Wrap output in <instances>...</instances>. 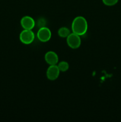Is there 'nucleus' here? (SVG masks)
Returning a JSON list of instances; mask_svg holds the SVG:
<instances>
[{"instance_id":"3","label":"nucleus","mask_w":121,"mask_h":122,"mask_svg":"<svg viewBox=\"0 0 121 122\" xmlns=\"http://www.w3.org/2000/svg\"><path fill=\"white\" fill-rule=\"evenodd\" d=\"M34 39V34L32 30L24 29L20 33V40L24 44H30Z\"/></svg>"},{"instance_id":"6","label":"nucleus","mask_w":121,"mask_h":122,"mask_svg":"<svg viewBox=\"0 0 121 122\" xmlns=\"http://www.w3.org/2000/svg\"><path fill=\"white\" fill-rule=\"evenodd\" d=\"M21 25L24 29L32 30L35 26V21L34 19L30 16L23 17L21 19Z\"/></svg>"},{"instance_id":"5","label":"nucleus","mask_w":121,"mask_h":122,"mask_svg":"<svg viewBox=\"0 0 121 122\" xmlns=\"http://www.w3.org/2000/svg\"><path fill=\"white\" fill-rule=\"evenodd\" d=\"M59 70L58 66L50 65L46 71V76L50 81H55L58 77L59 75Z\"/></svg>"},{"instance_id":"8","label":"nucleus","mask_w":121,"mask_h":122,"mask_svg":"<svg viewBox=\"0 0 121 122\" xmlns=\"http://www.w3.org/2000/svg\"><path fill=\"white\" fill-rule=\"evenodd\" d=\"M58 35L61 38H66L70 34V31L68 27H62L58 30Z\"/></svg>"},{"instance_id":"10","label":"nucleus","mask_w":121,"mask_h":122,"mask_svg":"<svg viewBox=\"0 0 121 122\" xmlns=\"http://www.w3.org/2000/svg\"><path fill=\"white\" fill-rule=\"evenodd\" d=\"M119 0H102L103 4L106 5L112 6L117 3Z\"/></svg>"},{"instance_id":"4","label":"nucleus","mask_w":121,"mask_h":122,"mask_svg":"<svg viewBox=\"0 0 121 122\" xmlns=\"http://www.w3.org/2000/svg\"><path fill=\"white\" fill-rule=\"evenodd\" d=\"M52 36L51 30L49 28L46 27H42L38 30L37 33V36L40 41L45 42L50 40Z\"/></svg>"},{"instance_id":"7","label":"nucleus","mask_w":121,"mask_h":122,"mask_svg":"<svg viewBox=\"0 0 121 122\" xmlns=\"http://www.w3.org/2000/svg\"><path fill=\"white\" fill-rule=\"evenodd\" d=\"M45 60L49 65H55L58 62V56L56 52L50 51L45 54Z\"/></svg>"},{"instance_id":"1","label":"nucleus","mask_w":121,"mask_h":122,"mask_svg":"<svg viewBox=\"0 0 121 122\" xmlns=\"http://www.w3.org/2000/svg\"><path fill=\"white\" fill-rule=\"evenodd\" d=\"M72 32L79 36L83 35L88 29V24L86 19L82 16L76 17L72 23Z\"/></svg>"},{"instance_id":"9","label":"nucleus","mask_w":121,"mask_h":122,"mask_svg":"<svg viewBox=\"0 0 121 122\" xmlns=\"http://www.w3.org/2000/svg\"><path fill=\"white\" fill-rule=\"evenodd\" d=\"M58 68H59L60 71H66L68 70L69 69V64L67 62L64 61H62L60 62V63L58 64Z\"/></svg>"},{"instance_id":"2","label":"nucleus","mask_w":121,"mask_h":122,"mask_svg":"<svg viewBox=\"0 0 121 122\" xmlns=\"http://www.w3.org/2000/svg\"><path fill=\"white\" fill-rule=\"evenodd\" d=\"M66 42H67L68 45L72 49L79 48L81 42L79 36L73 32L72 33H70L66 37Z\"/></svg>"}]
</instances>
